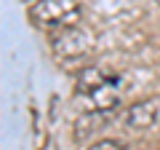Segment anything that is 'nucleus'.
Returning <instances> with one entry per match:
<instances>
[{
    "instance_id": "nucleus-1",
    "label": "nucleus",
    "mask_w": 160,
    "mask_h": 150,
    "mask_svg": "<svg viewBox=\"0 0 160 150\" xmlns=\"http://www.w3.org/2000/svg\"><path fill=\"white\" fill-rule=\"evenodd\" d=\"M78 94L86 99L88 110H115L123 97V75L104 67H86L78 75Z\"/></svg>"
},
{
    "instance_id": "nucleus-4",
    "label": "nucleus",
    "mask_w": 160,
    "mask_h": 150,
    "mask_svg": "<svg viewBox=\"0 0 160 150\" xmlns=\"http://www.w3.org/2000/svg\"><path fill=\"white\" fill-rule=\"evenodd\" d=\"M123 123L131 131H155V129H160V97H147L142 102L131 104L123 115Z\"/></svg>"
},
{
    "instance_id": "nucleus-5",
    "label": "nucleus",
    "mask_w": 160,
    "mask_h": 150,
    "mask_svg": "<svg viewBox=\"0 0 160 150\" xmlns=\"http://www.w3.org/2000/svg\"><path fill=\"white\" fill-rule=\"evenodd\" d=\"M107 121V113L104 110H88L83 118H78L75 123V139H86L88 134H93V129L99 131V126H104Z\"/></svg>"
},
{
    "instance_id": "nucleus-6",
    "label": "nucleus",
    "mask_w": 160,
    "mask_h": 150,
    "mask_svg": "<svg viewBox=\"0 0 160 150\" xmlns=\"http://www.w3.org/2000/svg\"><path fill=\"white\" fill-rule=\"evenodd\" d=\"M86 150H126V145L120 142V139H96Z\"/></svg>"
},
{
    "instance_id": "nucleus-2",
    "label": "nucleus",
    "mask_w": 160,
    "mask_h": 150,
    "mask_svg": "<svg viewBox=\"0 0 160 150\" xmlns=\"http://www.w3.org/2000/svg\"><path fill=\"white\" fill-rule=\"evenodd\" d=\"M29 19L46 29H64L80 19V0H38L29 6Z\"/></svg>"
},
{
    "instance_id": "nucleus-3",
    "label": "nucleus",
    "mask_w": 160,
    "mask_h": 150,
    "mask_svg": "<svg viewBox=\"0 0 160 150\" xmlns=\"http://www.w3.org/2000/svg\"><path fill=\"white\" fill-rule=\"evenodd\" d=\"M51 51L59 59H78L91 51V35L80 24H69L64 29H56V35L51 38Z\"/></svg>"
}]
</instances>
